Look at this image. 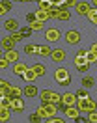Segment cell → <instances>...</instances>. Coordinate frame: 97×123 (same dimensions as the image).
Returning a JSON list of instances; mask_svg holds the SVG:
<instances>
[{
    "label": "cell",
    "instance_id": "44dd1931",
    "mask_svg": "<svg viewBox=\"0 0 97 123\" xmlns=\"http://www.w3.org/2000/svg\"><path fill=\"white\" fill-rule=\"evenodd\" d=\"M36 15H37V21H43V23H47V21L51 19V13H49V11H45V9L36 11Z\"/></svg>",
    "mask_w": 97,
    "mask_h": 123
},
{
    "label": "cell",
    "instance_id": "7a4b0ae2",
    "mask_svg": "<svg viewBox=\"0 0 97 123\" xmlns=\"http://www.w3.org/2000/svg\"><path fill=\"white\" fill-rule=\"evenodd\" d=\"M54 78H56V82H58L60 86H69V84H71V77H69V71L64 69V67L56 69V73H54Z\"/></svg>",
    "mask_w": 97,
    "mask_h": 123
},
{
    "label": "cell",
    "instance_id": "4dcf8cb0",
    "mask_svg": "<svg viewBox=\"0 0 97 123\" xmlns=\"http://www.w3.org/2000/svg\"><path fill=\"white\" fill-rule=\"evenodd\" d=\"M93 84H95V80H93L91 77H84L82 78V86H84V88H91Z\"/></svg>",
    "mask_w": 97,
    "mask_h": 123
},
{
    "label": "cell",
    "instance_id": "603a6c76",
    "mask_svg": "<svg viewBox=\"0 0 97 123\" xmlns=\"http://www.w3.org/2000/svg\"><path fill=\"white\" fill-rule=\"evenodd\" d=\"M9 9H11V0H4V2H2V9H0V15L4 17Z\"/></svg>",
    "mask_w": 97,
    "mask_h": 123
},
{
    "label": "cell",
    "instance_id": "484cf974",
    "mask_svg": "<svg viewBox=\"0 0 97 123\" xmlns=\"http://www.w3.org/2000/svg\"><path fill=\"white\" fill-rule=\"evenodd\" d=\"M37 4H39V9H45V11H51L52 8V2H47V0H39Z\"/></svg>",
    "mask_w": 97,
    "mask_h": 123
},
{
    "label": "cell",
    "instance_id": "9a60e30c",
    "mask_svg": "<svg viewBox=\"0 0 97 123\" xmlns=\"http://www.w3.org/2000/svg\"><path fill=\"white\" fill-rule=\"evenodd\" d=\"M65 116H67V117H71V119H77V117L80 116V110H78L77 106H69L65 110Z\"/></svg>",
    "mask_w": 97,
    "mask_h": 123
},
{
    "label": "cell",
    "instance_id": "5b68a950",
    "mask_svg": "<svg viewBox=\"0 0 97 123\" xmlns=\"http://www.w3.org/2000/svg\"><path fill=\"white\" fill-rule=\"evenodd\" d=\"M65 41L69 43V45H77V43L80 41V34H78L77 30H69L65 34Z\"/></svg>",
    "mask_w": 97,
    "mask_h": 123
},
{
    "label": "cell",
    "instance_id": "2e32d148",
    "mask_svg": "<svg viewBox=\"0 0 97 123\" xmlns=\"http://www.w3.org/2000/svg\"><path fill=\"white\" fill-rule=\"evenodd\" d=\"M21 93H24V90L17 88V86H11V88H9V92H7V95H9L11 99H17V97H21Z\"/></svg>",
    "mask_w": 97,
    "mask_h": 123
},
{
    "label": "cell",
    "instance_id": "60d3db41",
    "mask_svg": "<svg viewBox=\"0 0 97 123\" xmlns=\"http://www.w3.org/2000/svg\"><path fill=\"white\" fill-rule=\"evenodd\" d=\"M86 56H88V50H84V49L77 50V58H86Z\"/></svg>",
    "mask_w": 97,
    "mask_h": 123
},
{
    "label": "cell",
    "instance_id": "5bb4252c",
    "mask_svg": "<svg viewBox=\"0 0 97 123\" xmlns=\"http://www.w3.org/2000/svg\"><path fill=\"white\" fill-rule=\"evenodd\" d=\"M15 47V41L11 37H2V49L4 50H13Z\"/></svg>",
    "mask_w": 97,
    "mask_h": 123
},
{
    "label": "cell",
    "instance_id": "cb8c5ba5",
    "mask_svg": "<svg viewBox=\"0 0 97 123\" xmlns=\"http://www.w3.org/2000/svg\"><path fill=\"white\" fill-rule=\"evenodd\" d=\"M11 105V97L9 95H2V99H0V108H9Z\"/></svg>",
    "mask_w": 97,
    "mask_h": 123
},
{
    "label": "cell",
    "instance_id": "e0dca14e",
    "mask_svg": "<svg viewBox=\"0 0 97 123\" xmlns=\"http://www.w3.org/2000/svg\"><path fill=\"white\" fill-rule=\"evenodd\" d=\"M37 92H39V90H37L34 84H28L26 88H24V95H26V97H36Z\"/></svg>",
    "mask_w": 97,
    "mask_h": 123
},
{
    "label": "cell",
    "instance_id": "7c38bea8",
    "mask_svg": "<svg viewBox=\"0 0 97 123\" xmlns=\"http://www.w3.org/2000/svg\"><path fill=\"white\" fill-rule=\"evenodd\" d=\"M4 28L7 32H15V30H19V23L15 19H7V21H4Z\"/></svg>",
    "mask_w": 97,
    "mask_h": 123
},
{
    "label": "cell",
    "instance_id": "d4e9b609",
    "mask_svg": "<svg viewBox=\"0 0 97 123\" xmlns=\"http://www.w3.org/2000/svg\"><path fill=\"white\" fill-rule=\"evenodd\" d=\"M86 17L90 19V23L97 24V8H91V9H90V13H88Z\"/></svg>",
    "mask_w": 97,
    "mask_h": 123
},
{
    "label": "cell",
    "instance_id": "4316f807",
    "mask_svg": "<svg viewBox=\"0 0 97 123\" xmlns=\"http://www.w3.org/2000/svg\"><path fill=\"white\" fill-rule=\"evenodd\" d=\"M24 52L28 54V56H30V54H37V45H32V43H28V45L24 47Z\"/></svg>",
    "mask_w": 97,
    "mask_h": 123
},
{
    "label": "cell",
    "instance_id": "74e56055",
    "mask_svg": "<svg viewBox=\"0 0 97 123\" xmlns=\"http://www.w3.org/2000/svg\"><path fill=\"white\" fill-rule=\"evenodd\" d=\"M86 60H88L90 63H93V62H97V54H93L91 50H88V56H86Z\"/></svg>",
    "mask_w": 97,
    "mask_h": 123
},
{
    "label": "cell",
    "instance_id": "8992f818",
    "mask_svg": "<svg viewBox=\"0 0 97 123\" xmlns=\"http://www.w3.org/2000/svg\"><path fill=\"white\" fill-rule=\"evenodd\" d=\"M45 39L51 41V43L58 41V39H60V30H58V28H49V30L45 32Z\"/></svg>",
    "mask_w": 97,
    "mask_h": 123
},
{
    "label": "cell",
    "instance_id": "e575fe53",
    "mask_svg": "<svg viewBox=\"0 0 97 123\" xmlns=\"http://www.w3.org/2000/svg\"><path fill=\"white\" fill-rule=\"evenodd\" d=\"M49 13H51V19H58V15H60V8H58V6H52Z\"/></svg>",
    "mask_w": 97,
    "mask_h": 123
},
{
    "label": "cell",
    "instance_id": "ba28073f",
    "mask_svg": "<svg viewBox=\"0 0 97 123\" xmlns=\"http://www.w3.org/2000/svg\"><path fill=\"white\" fill-rule=\"evenodd\" d=\"M9 108H11V110H15V112H22V110H24V103H22L21 97L11 99V105H9Z\"/></svg>",
    "mask_w": 97,
    "mask_h": 123
},
{
    "label": "cell",
    "instance_id": "f546056e",
    "mask_svg": "<svg viewBox=\"0 0 97 123\" xmlns=\"http://www.w3.org/2000/svg\"><path fill=\"white\" fill-rule=\"evenodd\" d=\"M32 69L36 71V75H37V77H43V75H45V65H41V63H36V65H34Z\"/></svg>",
    "mask_w": 97,
    "mask_h": 123
},
{
    "label": "cell",
    "instance_id": "8d00e7d4",
    "mask_svg": "<svg viewBox=\"0 0 97 123\" xmlns=\"http://www.w3.org/2000/svg\"><path fill=\"white\" fill-rule=\"evenodd\" d=\"M88 121L90 123H97V112L93 110V112H88Z\"/></svg>",
    "mask_w": 97,
    "mask_h": 123
},
{
    "label": "cell",
    "instance_id": "8fae6325",
    "mask_svg": "<svg viewBox=\"0 0 97 123\" xmlns=\"http://www.w3.org/2000/svg\"><path fill=\"white\" fill-rule=\"evenodd\" d=\"M62 101H64V103H65L67 106H75V103H77V95H73V93H64V95H62Z\"/></svg>",
    "mask_w": 97,
    "mask_h": 123
},
{
    "label": "cell",
    "instance_id": "30bf717a",
    "mask_svg": "<svg viewBox=\"0 0 97 123\" xmlns=\"http://www.w3.org/2000/svg\"><path fill=\"white\" fill-rule=\"evenodd\" d=\"M51 58L54 62H64L65 60V50H64V49H54L52 54H51Z\"/></svg>",
    "mask_w": 97,
    "mask_h": 123
},
{
    "label": "cell",
    "instance_id": "f35d334b",
    "mask_svg": "<svg viewBox=\"0 0 97 123\" xmlns=\"http://www.w3.org/2000/svg\"><path fill=\"white\" fill-rule=\"evenodd\" d=\"M45 123H65L62 117H49V119H45Z\"/></svg>",
    "mask_w": 97,
    "mask_h": 123
},
{
    "label": "cell",
    "instance_id": "ac0fdd59",
    "mask_svg": "<svg viewBox=\"0 0 97 123\" xmlns=\"http://www.w3.org/2000/svg\"><path fill=\"white\" fill-rule=\"evenodd\" d=\"M37 54H39V56H51L52 49L47 47V45H37Z\"/></svg>",
    "mask_w": 97,
    "mask_h": 123
},
{
    "label": "cell",
    "instance_id": "836d02e7",
    "mask_svg": "<svg viewBox=\"0 0 97 123\" xmlns=\"http://www.w3.org/2000/svg\"><path fill=\"white\" fill-rule=\"evenodd\" d=\"M21 34H22V37H30V36L34 34V30H32L30 26H24V28H21Z\"/></svg>",
    "mask_w": 97,
    "mask_h": 123
},
{
    "label": "cell",
    "instance_id": "f6af8a7d",
    "mask_svg": "<svg viewBox=\"0 0 97 123\" xmlns=\"http://www.w3.org/2000/svg\"><path fill=\"white\" fill-rule=\"evenodd\" d=\"M90 50H91V52H93V54H97V43H93V45L90 47Z\"/></svg>",
    "mask_w": 97,
    "mask_h": 123
},
{
    "label": "cell",
    "instance_id": "d6986e66",
    "mask_svg": "<svg viewBox=\"0 0 97 123\" xmlns=\"http://www.w3.org/2000/svg\"><path fill=\"white\" fill-rule=\"evenodd\" d=\"M4 58H6L7 62H17L19 60V52H17V50H6V54H4Z\"/></svg>",
    "mask_w": 97,
    "mask_h": 123
},
{
    "label": "cell",
    "instance_id": "ab89813d",
    "mask_svg": "<svg viewBox=\"0 0 97 123\" xmlns=\"http://www.w3.org/2000/svg\"><path fill=\"white\" fill-rule=\"evenodd\" d=\"M26 21H28V24H32L34 21H37V15L36 13H28V15H26Z\"/></svg>",
    "mask_w": 97,
    "mask_h": 123
},
{
    "label": "cell",
    "instance_id": "83f0119b",
    "mask_svg": "<svg viewBox=\"0 0 97 123\" xmlns=\"http://www.w3.org/2000/svg\"><path fill=\"white\" fill-rule=\"evenodd\" d=\"M71 19V13L67 9H60V15H58V21H69Z\"/></svg>",
    "mask_w": 97,
    "mask_h": 123
},
{
    "label": "cell",
    "instance_id": "4fadbf2b",
    "mask_svg": "<svg viewBox=\"0 0 97 123\" xmlns=\"http://www.w3.org/2000/svg\"><path fill=\"white\" fill-rule=\"evenodd\" d=\"M22 80H26V82H28V84H30V82H34V80H36V78H37V75H36V71H34V69H32V67H30V69L28 71H26V73H24V75H22Z\"/></svg>",
    "mask_w": 97,
    "mask_h": 123
},
{
    "label": "cell",
    "instance_id": "bcb514c9",
    "mask_svg": "<svg viewBox=\"0 0 97 123\" xmlns=\"http://www.w3.org/2000/svg\"><path fill=\"white\" fill-rule=\"evenodd\" d=\"M30 2H39V0H30Z\"/></svg>",
    "mask_w": 97,
    "mask_h": 123
},
{
    "label": "cell",
    "instance_id": "277c9868",
    "mask_svg": "<svg viewBox=\"0 0 97 123\" xmlns=\"http://www.w3.org/2000/svg\"><path fill=\"white\" fill-rule=\"evenodd\" d=\"M56 110H58V108L54 106V105H43V106H39V108H37V112L43 116L45 119H49V117H54Z\"/></svg>",
    "mask_w": 97,
    "mask_h": 123
},
{
    "label": "cell",
    "instance_id": "1f68e13d",
    "mask_svg": "<svg viewBox=\"0 0 97 123\" xmlns=\"http://www.w3.org/2000/svg\"><path fill=\"white\" fill-rule=\"evenodd\" d=\"M77 95V99H88L90 95H88V92H86V88H82V90H78V92L75 93Z\"/></svg>",
    "mask_w": 97,
    "mask_h": 123
},
{
    "label": "cell",
    "instance_id": "681fc988",
    "mask_svg": "<svg viewBox=\"0 0 97 123\" xmlns=\"http://www.w3.org/2000/svg\"><path fill=\"white\" fill-rule=\"evenodd\" d=\"M88 123H90V121H88Z\"/></svg>",
    "mask_w": 97,
    "mask_h": 123
},
{
    "label": "cell",
    "instance_id": "b9f144b4",
    "mask_svg": "<svg viewBox=\"0 0 97 123\" xmlns=\"http://www.w3.org/2000/svg\"><path fill=\"white\" fill-rule=\"evenodd\" d=\"M80 63H90L86 58H75V65H80Z\"/></svg>",
    "mask_w": 97,
    "mask_h": 123
},
{
    "label": "cell",
    "instance_id": "3957f363",
    "mask_svg": "<svg viewBox=\"0 0 97 123\" xmlns=\"http://www.w3.org/2000/svg\"><path fill=\"white\" fill-rule=\"evenodd\" d=\"M77 108L80 110V112H93L97 108V105H95V101L93 99H78L77 101Z\"/></svg>",
    "mask_w": 97,
    "mask_h": 123
},
{
    "label": "cell",
    "instance_id": "d6a6232c",
    "mask_svg": "<svg viewBox=\"0 0 97 123\" xmlns=\"http://www.w3.org/2000/svg\"><path fill=\"white\" fill-rule=\"evenodd\" d=\"M75 67H77V71H78V73H82V75H84V73H88L90 63H80V65H75Z\"/></svg>",
    "mask_w": 97,
    "mask_h": 123
},
{
    "label": "cell",
    "instance_id": "7dc6e473",
    "mask_svg": "<svg viewBox=\"0 0 97 123\" xmlns=\"http://www.w3.org/2000/svg\"><path fill=\"white\" fill-rule=\"evenodd\" d=\"M21 2H28V0H21Z\"/></svg>",
    "mask_w": 97,
    "mask_h": 123
},
{
    "label": "cell",
    "instance_id": "d590c367",
    "mask_svg": "<svg viewBox=\"0 0 97 123\" xmlns=\"http://www.w3.org/2000/svg\"><path fill=\"white\" fill-rule=\"evenodd\" d=\"M9 37L17 43V41H21V39H22V34H21V32H11V34H9Z\"/></svg>",
    "mask_w": 97,
    "mask_h": 123
},
{
    "label": "cell",
    "instance_id": "7402d4cb",
    "mask_svg": "<svg viewBox=\"0 0 97 123\" xmlns=\"http://www.w3.org/2000/svg\"><path fill=\"white\" fill-rule=\"evenodd\" d=\"M0 121L2 123L9 121V108H0Z\"/></svg>",
    "mask_w": 97,
    "mask_h": 123
},
{
    "label": "cell",
    "instance_id": "ffe728a7",
    "mask_svg": "<svg viewBox=\"0 0 97 123\" xmlns=\"http://www.w3.org/2000/svg\"><path fill=\"white\" fill-rule=\"evenodd\" d=\"M28 121H32V123H41V121H45V117L36 110L34 114H30V116H28Z\"/></svg>",
    "mask_w": 97,
    "mask_h": 123
},
{
    "label": "cell",
    "instance_id": "52a82bcc",
    "mask_svg": "<svg viewBox=\"0 0 97 123\" xmlns=\"http://www.w3.org/2000/svg\"><path fill=\"white\" fill-rule=\"evenodd\" d=\"M26 71H28V65H26V63H22V62H17V63L13 65V73H15L19 78H21Z\"/></svg>",
    "mask_w": 97,
    "mask_h": 123
},
{
    "label": "cell",
    "instance_id": "ee69618b",
    "mask_svg": "<svg viewBox=\"0 0 97 123\" xmlns=\"http://www.w3.org/2000/svg\"><path fill=\"white\" fill-rule=\"evenodd\" d=\"M75 121H77V123H88V117H82V116H78Z\"/></svg>",
    "mask_w": 97,
    "mask_h": 123
},
{
    "label": "cell",
    "instance_id": "7bdbcfd3",
    "mask_svg": "<svg viewBox=\"0 0 97 123\" xmlns=\"http://www.w3.org/2000/svg\"><path fill=\"white\" fill-rule=\"evenodd\" d=\"M7 65H9V62H7L6 58H2V60H0V67H2V69H6Z\"/></svg>",
    "mask_w": 97,
    "mask_h": 123
},
{
    "label": "cell",
    "instance_id": "f1b7e54d",
    "mask_svg": "<svg viewBox=\"0 0 97 123\" xmlns=\"http://www.w3.org/2000/svg\"><path fill=\"white\" fill-rule=\"evenodd\" d=\"M30 28H32L34 32H36V30H43V28H45V23H43V21H34V23L30 24Z\"/></svg>",
    "mask_w": 97,
    "mask_h": 123
},
{
    "label": "cell",
    "instance_id": "9c48e42d",
    "mask_svg": "<svg viewBox=\"0 0 97 123\" xmlns=\"http://www.w3.org/2000/svg\"><path fill=\"white\" fill-rule=\"evenodd\" d=\"M90 9H91V8H90L88 2H78V4H77V13H78V15H84V17H86L90 13Z\"/></svg>",
    "mask_w": 97,
    "mask_h": 123
},
{
    "label": "cell",
    "instance_id": "c3c4849f",
    "mask_svg": "<svg viewBox=\"0 0 97 123\" xmlns=\"http://www.w3.org/2000/svg\"><path fill=\"white\" fill-rule=\"evenodd\" d=\"M13 2H21V0H13Z\"/></svg>",
    "mask_w": 97,
    "mask_h": 123
},
{
    "label": "cell",
    "instance_id": "6da1fadb",
    "mask_svg": "<svg viewBox=\"0 0 97 123\" xmlns=\"http://www.w3.org/2000/svg\"><path fill=\"white\" fill-rule=\"evenodd\" d=\"M39 99L43 105H60L62 103V95H58L56 92H51V90H45V92L39 93Z\"/></svg>",
    "mask_w": 97,
    "mask_h": 123
}]
</instances>
